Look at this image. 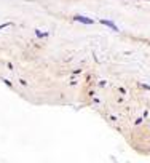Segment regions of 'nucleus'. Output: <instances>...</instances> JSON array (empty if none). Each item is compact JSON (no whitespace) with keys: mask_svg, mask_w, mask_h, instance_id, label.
<instances>
[{"mask_svg":"<svg viewBox=\"0 0 150 163\" xmlns=\"http://www.w3.org/2000/svg\"><path fill=\"white\" fill-rule=\"evenodd\" d=\"M73 19L78 21V23H83V24H93V23H94V21L91 19V18H85V16H80V15L73 16Z\"/></svg>","mask_w":150,"mask_h":163,"instance_id":"f257e3e1","label":"nucleus"},{"mask_svg":"<svg viewBox=\"0 0 150 163\" xmlns=\"http://www.w3.org/2000/svg\"><path fill=\"white\" fill-rule=\"evenodd\" d=\"M144 88H145V90H150V85H144Z\"/></svg>","mask_w":150,"mask_h":163,"instance_id":"7ed1b4c3","label":"nucleus"},{"mask_svg":"<svg viewBox=\"0 0 150 163\" xmlns=\"http://www.w3.org/2000/svg\"><path fill=\"white\" fill-rule=\"evenodd\" d=\"M101 23H102V24H104V26H107V27H110V29H112V30H115V32H117V30H120V29H118L117 26H115L114 23H112V21H107V19H101Z\"/></svg>","mask_w":150,"mask_h":163,"instance_id":"f03ea898","label":"nucleus"}]
</instances>
